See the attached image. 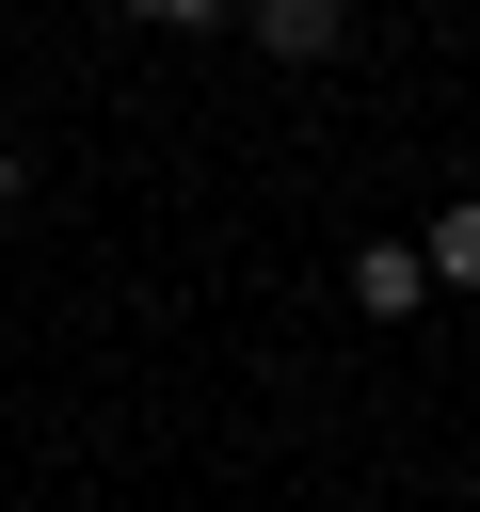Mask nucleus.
<instances>
[{
  "mask_svg": "<svg viewBox=\"0 0 480 512\" xmlns=\"http://www.w3.org/2000/svg\"><path fill=\"white\" fill-rule=\"evenodd\" d=\"M352 304L368 320H416L432 304V240H352Z\"/></svg>",
  "mask_w": 480,
  "mask_h": 512,
  "instance_id": "nucleus-1",
  "label": "nucleus"
},
{
  "mask_svg": "<svg viewBox=\"0 0 480 512\" xmlns=\"http://www.w3.org/2000/svg\"><path fill=\"white\" fill-rule=\"evenodd\" d=\"M240 32H256V48H272V64H320V48H336V32H352V0H256V16H240Z\"/></svg>",
  "mask_w": 480,
  "mask_h": 512,
  "instance_id": "nucleus-2",
  "label": "nucleus"
},
{
  "mask_svg": "<svg viewBox=\"0 0 480 512\" xmlns=\"http://www.w3.org/2000/svg\"><path fill=\"white\" fill-rule=\"evenodd\" d=\"M432 288H480V192H464V208H432Z\"/></svg>",
  "mask_w": 480,
  "mask_h": 512,
  "instance_id": "nucleus-3",
  "label": "nucleus"
},
{
  "mask_svg": "<svg viewBox=\"0 0 480 512\" xmlns=\"http://www.w3.org/2000/svg\"><path fill=\"white\" fill-rule=\"evenodd\" d=\"M128 16H160V32H240L256 0H128Z\"/></svg>",
  "mask_w": 480,
  "mask_h": 512,
  "instance_id": "nucleus-4",
  "label": "nucleus"
},
{
  "mask_svg": "<svg viewBox=\"0 0 480 512\" xmlns=\"http://www.w3.org/2000/svg\"><path fill=\"white\" fill-rule=\"evenodd\" d=\"M16 192H32V160H16V144H0V208H16Z\"/></svg>",
  "mask_w": 480,
  "mask_h": 512,
  "instance_id": "nucleus-5",
  "label": "nucleus"
}]
</instances>
